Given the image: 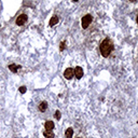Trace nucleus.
Returning <instances> with one entry per match:
<instances>
[{"instance_id": "obj_3", "label": "nucleus", "mask_w": 138, "mask_h": 138, "mask_svg": "<svg viewBox=\"0 0 138 138\" xmlns=\"http://www.w3.org/2000/svg\"><path fill=\"white\" fill-rule=\"evenodd\" d=\"M64 76H65V78L68 79V80L72 79V78H74V76H75V69L67 68L66 70H65V72H64Z\"/></svg>"}, {"instance_id": "obj_1", "label": "nucleus", "mask_w": 138, "mask_h": 138, "mask_svg": "<svg viewBox=\"0 0 138 138\" xmlns=\"http://www.w3.org/2000/svg\"><path fill=\"white\" fill-rule=\"evenodd\" d=\"M99 48H100L101 55H103L104 57H108V56L110 55L111 51L113 50V44H112V42L109 39H105L104 41L100 43Z\"/></svg>"}, {"instance_id": "obj_11", "label": "nucleus", "mask_w": 138, "mask_h": 138, "mask_svg": "<svg viewBox=\"0 0 138 138\" xmlns=\"http://www.w3.org/2000/svg\"><path fill=\"white\" fill-rule=\"evenodd\" d=\"M47 108H48V104L45 103V101H43V103L40 104L39 110H40V111H44V110H47Z\"/></svg>"}, {"instance_id": "obj_8", "label": "nucleus", "mask_w": 138, "mask_h": 138, "mask_svg": "<svg viewBox=\"0 0 138 138\" xmlns=\"http://www.w3.org/2000/svg\"><path fill=\"white\" fill-rule=\"evenodd\" d=\"M43 135L45 138H54V134L52 133V131H44Z\"/></svg>"}, {"instance_id": "obj_15", "label": "nucleus", "mask_w": 138, "mask_h": 138, "mask_svg": "<svg viewBox=\"0 0 138 138\" xmlns=\"http://www.w3.org/2000/svg\"><path fill=\"white\" fill-rule=\"evenodd\" d=\"M129 1H132V2H134V1H136V0H129Z\"/></svg>"}, {"instance_id": "obj_12", "label": "nucleus", "mask_w": 138, "mask_h": 138, "mask_svg": "<svg viewBox=\"0 0 138 138\" xmlns=\"http://www.w3.org/2000/svg\"><path fill=\"white\" fill-rule=\"evenodd\" d=\"M19 92H21L22 94H24V93H26V86H22V87H19Z\"/></svg>"}, {"instance_id": "obj_2", "label": "nucleus", "mask_w": 138, "mask_h": 138, "mask_svg": "<svg viewBox=\"0 0 138 138\" xmlns=\"http://www.w3.org/2000/svg\"><path fill=\"white\" fill-rule=\"evenodd\" d=\"M92 21H93V17H92L91 14L84 15L82 17V27L83 28H87L88 26H90V24L92 23Z\"/></svg>"}, {"instance_id": "obj_4", "label": "nucleus", "mask_w": 138, "mask_h": 138, "mask_svg": "<svg viewBox=\"0 0 138 138\" xmlns=\"http://www.w3.org/2000/svg\"><path fill=\"white\" fill-rule=\"evenodd\" d=\"M26 21H27V15L26 14H21L17 17V19H16V25L22 26L26 23Z\"/></svg>"}, {"instance_id": "obj_13", "label": "nucleus", "mask_w": 138, "mask_h": 138, "mask_svg": "<svg viewBox=\"0 0 138 138\" xmlns=\"http://www.w3.org/2000/svg\"><path fill=\"white\" fill-rule=\"evenodd\" d=\"M55 118H56V119H60V112L59 111L55 112Z\"/></svg>"}, {"instance_id": "obj_9", "label": "nucleus", "mask_w": 138, "mask_h": 138, "mask_svg": "<svg viewBox=\"0 0 138 138\" xmlns=\"http://www.w3.org/2000/svg\"><path fill=\"white\" fill-rule=\"evenodd\" d=\"M18 68H21V66H16V65H14V64L9 65V69H10L12 72H16V71L18 70Z\"/></svg>"}, {"instance_id": "obj_7", "label": "nucleus", "mask_w": 138, "mask_h": 138, "mask_svg": "<svg viewBox=\"0 0 138 138\" xmlns=\"http://www.w3.org/2000/svg\"><path fill=\"white\" fill-rule=\"evenodd\" d=\"M58 21H59V18H58V16H56V15H54L53 17L51 18V21H50V26H54L55 24H57L58 23Z\"/></svg>"}, {"instance_id": "obj_16", "label": "nucleus", "mask_w": 138, "mask_h": 138, "mask_svg": "<svg viewBox=\"0 0 138 138\" xmlns=\"http://www.w3.org/2000/svg\"><path fill=\"white\" fill-rule=\"evenodd\" d=\"M137 24H138V15H137Z\"/></svg>"}, {"instance_id": "obj_14", "label": "nucleus", "mask_w": 138, "mask_h": 138, "mask_svg": "<svg viewBox=\"0 0 138 138\" xmlns=\"http://www.w3.org/2000/svg\"><path fill=\"white\" fill-rule=\"evenodd\" d=\"M65 48H66V45H65V42H62V44H60V51H64Z\"/></svg>"}, {"instance_id": "obj_5", "label": "nucleus", "mask_w": 138, "mask_h": 138, "mask_svg": "<svg viewBox=\"0 0 138 138\" xmlns=\"http://www.w3.org/2000/svg\"><path fill=\"white\" fill-rule=\"evenodd\" d=\"M75 76L77 77V79H81L83 77V69L81 67L75 68Z\"/></svg>"}, {"instance_id": "obj_10", "label": "nucleus", "mask_w": 138, "mask_h": 138, "mask_svg": "<svg viewBox=\"0 0 138 138\" xmlns=\"http://www.w3.org/2000/svg\"><path fill=\"white\" fill-rule=\"evenodd\" d=\"M72 135H74V129L72 128H68L66 133H65V136H66V138H71Z\"/></svg>"}, {"instance_id": "obj_6", "label": "nucleus", "mask_w": 138, "mask_h": 138, "mask_svg": "<svg viewBox=\"0 0 138 138\" xmlns=\"http://www.w3.org/2000/svg\"><path fill=\"white\" fill-rule=\"evenodd\" d=\"M45 129L47 131H52L53 129V127H54V123H53V121H47L45 122Z\"/></svg>"}, {"instance_id": "obj_18", "label": "nucleus", "mask_w": 138, "mask_h": 138, "mask_svg": "<svg viewBox=\"0 0 138 138\" xmlns=\"http://www.w3.org/2000/svg\"><path fill=\"white\" fill-rule=\"evenodd\" d=\"M79 138H81V137H79Z\"/></svg>"}, {"instance_id": "obj_17", "label": "nucleus", "mask_w": 138, "mask_h": 138, "mask_svg": "<svg viewBox=\"0 0 138 138\" xmlns=\"http://www.w3.org/2000/svg\"><path fill=\"white\" fill-rule=\"evenodd\" d=\"M72 1H78V0H72Z\"/></svg>"}]
</instances>
